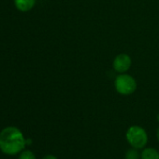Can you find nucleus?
<instances>
[{
    "instance_id": "obj_1",
    "label": "nucleus",
    "mask_w": 159,
    "mask_h": 159,
    "mask_svg": "<svg viewBox=\"0 0 159 159\" xmlns=\"http://www.w3.org/2000/svg\"><path fill=\"white\" fill-rule=\"evenodd\" d=\"M25 138L16 127H7L0 132V150L7 156H15L25 148Z\"/></svg>"
},
{
    "instance_id": "obj_2",
    "label": "nucleus",
    "mask_w": 159,
    "mask_h": 159,
    "mask_svg": "<svg viewBox=\"0 0 159 159\" xmlns=\"http://www.w3.org/2000/svg\"><path fill=\"white\" fill-rule=\"evenodd\" d=\"M126 140L130 147L142 151L147 146L149 137L144 128L134 125L127 129L126 132Z\"/></svg>"
},
{
    "instance_id": "obj_3",
    "label": "nucleus",
    "mask_w": 159,
    "mask_h": 159,
    "mask_svg": "<svg viewBox=\"0 0 159 159\" xmlns=\"http://www.w3.org/2000/svg\"><path fill=\"white\" fill-rule=\"evenodd\" d=\"M114 89L116 92L122 96L132 95L137 89V81L136 79L128 75L127 73L119 74L113 82Z\"/></svg>"
},
{
    "instance_id": "obj_4",
    "label": "nucleus",
    "mask_w": 159,
    "mask_h": 159,
    "mask_svg": "<svg viewBox=\"0 0 159 159\" xmlns=\"http://www.w3.org/2000/svg\"><path fill=\"white\" fill-rule=\"evenodd\" d=\"M132 65L131 57L127 53H120L115 56L112 61V68L118 74H125L129 71Z\"/></svg>"
},
{
    "instance_id": "obj_5",
    "label": "nucleus",
    "mask_w": 159,
    "mask_h": 159,
    "mask_svg": "<svg viewBox=\"0 0 159 159\" xmlns=\"http://www.w3.org/2000/svg\"><path fill=\"white\" fill-rule=\"evenodd\" d=\"M14 4L18 10L26 12L35 7L36 0H14Z\"/></svg>"
},
{
    "instance_id": "obj_6",
    "label": "nucleus",
    "mask_w": 159,
    "mask_h": 159,
    "mask_svg": "<svg viewBox=\"0 0 159 159\" xmlns=\"http://www.w3.org/2000/svg\"><path fill=\"white\" fill-rule=\"evenodd\" d=\"M141 159H159V150L146 146L141 151Z\"/></svg>"
},
{
    "instance_id": "obj_7",
    "label": "nucleus",
    "mask_w": 159,
    "mask_h": 159,
    "mask_svg": "<svg viewBox=\"0 0 159 159\" xmlns=\"http://www.w3.org/2000/svg\"><path fill=\"white\" fill-rule=\"evenodd\" d=\"M125 159H141V150L130 147L125 154Z\"/></svg>"
},
{
    "instance_id": "obj_8",
    "label": "nucleus",
    "mask_w": 159,
    "mask_h": 159,
    "mask_svg": "<svg viewBox=\"0 0 159 159\" xmlns=\"http://www.w3.org/2000/svg\"><path fill=\"white\" fill-rule=\"evenodd\" d=\"M19 159H37L35 154L30 151V150H23L21 154H20V157Z\"/></svg>"
},
{
    "instance_id": "obj_9",
    "label": "nucleus",
    "mask_w": 159,
    "mask_h": 159,
    "mask_svg": "<svg viewBox=\"0 0 159 159\" xmlns=\"http://www.w3.org/2000/svg\"><path fill=\"white\" fill-rule=\"evenodd\" d=\"M42 159H58L55 156H53V155H47V156H45Z\"/></svg>"
},
{
    "instance_id": "obj_10",
    "label": "nucleus",
    "mask_w": 159,
    "mask_h": 159,
    "mask_svg": "<svg viewBox=\"0 0 159 159\" xmlns=\"http://www.w3.org/2000/svg\"><path fill=\"white\" fill-rule=\"evenodd\" d=\"M31 143H32V141H31L30 139H27V140L25 139V144H26V145H30Z\"/></svg>"
},
{
    "instance_id": "obj_11",
    "label": "nucleus",
    "mask_w": 159,
    "mask_h": 159,
    "mask_svg": "<svg viewBox=\"0 0 159 159\" xmlns=\"http://www.w3.org/2000/svg\"><path fill=\"white\" fill-rule=\"evenodd\" d=\"M157 141H158L159 143V126L158 128L157 129Z\"/></svg>"
},
{
    "instance_id": "obj_12",
    "label": "nucleus",
    "mask_w": 159,
    "mask_h": 159,
    "mask_svg": "<svg viewBox=\"0 0 159 159\" xmlns=\"http://www.w3.org/2000/svg\"><path fill=\"white\" fill-rule=\"evenodd\" d=\"M157 122L159 123V114L157 116Z\"/></svg>"
}]
</instances>
